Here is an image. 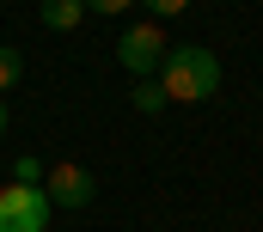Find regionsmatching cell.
I'll list each match as a JSON object with an SVG mask.
<instances>
[{
  "instance_id": "9c48e42d",
  "label": "cell",
  "mask_w": 263,
  "mask_h": 232,
  "mask_svg": "<svg viewBox=\"0 0 263 232\" xmlns=\"http://www.w3.org/2000/svg\"><path fill=\"white\" fill-rule=\"evenodd\" d=\"M184 6H190V0H147V12H153V18H178Z\"/></svg>"
},
{
  "instance_id": "3957f363",
  "label": "cell",
  "mask_w": 263,
  "mask_h": 232,
  "mask_svg": "<svg viewBox=\"0 0 263 232\" xmlns=\"http://www.w3.org/2000/svg\"><path fill=\"white\" fill-rule=\"evenodd\" d=\"M117 55L129 73H153L159 61H165V37H159V25H129L123 37H117Z\"/></svg>"
},
{
  "instance_id": "7a4b0ae2",
  "label": "cell",
  "mask_w": 263,
  "mask_h": 232,
  "mask_svg": "<svg viewBox=\"0 0 263 232\" xmlns=\"http://www.w3.org/2000/svg\"><path fill=\"white\" fill-rule=\"evenodd\" d=\"M49 226V196L37 183H6L0 189V232H43Z\"/></svg>"
},
{
  "instance_id": "277c9868",
  "label": "cell",
  "mask_w": 263,
  "mask_h": 232,
  "mask_svg": "<svg viewBox=\"0 0 263 232\" xmlns=\"http://www.w3.org/2000/svg\"><path fill=\"white\" fill-rule=\"evenodd\" d=\"M43 177H49V183H43L49 208H86V202L98 196V183H92L86 165H55V171H43Z\"/></svg>"
},
{
  "instance_id": "52a82bcc",
  "label": "cell",
  "mask_w": 263,
  "mask_h": 232,
  "mask_svg": "<svg viewBox=\"0 0 263 232\" xmlns=\"http://www.w3.org/2000/svg\"><path fill=\"white\" fill-rule=\"evenodd\" d=\"M12 183H37V189H43V159H37V153H18V165H12Z\"/></svg>"
},
{
  "instance_id": "8992f818",
  "label": "cell",
  "mask_w": 263,
  "mask_h": 232,
  "mask_svg": "<svg viewBox=\"0 0 263 232\" xmlns=\"http://www.w3.org/2000/svg\"><path fill=\"white\" fill-rule=\"evenodd\" d=\"M18 67H25L18 49H12V43H0V92H12V86H18Z\"/></svg>"
},
{
  "instance_id": "ba28073f",
  "label": "cell",
  "mask_w": 263,
  "mask_h": 232,
  "mask_svg": "<svg viewBox=\"0 0 263 232\" xmlns=\"http://www.w3.org/2000/svg\"><path fill=\"white\" fill-rule=\"evenodd\" d=\"M159 104H165V86H141L135 92V110H159Z\"/></svg>"
},
{
  "instance_id": "6da1fadb",
  "label": "cell",
  "mask_w": 263,
  "mask_h": 232,
  "mask_svg": "<svg viewBox=\"0 0 263 232\" xmlns=\"http://www.w3.org/2000/svg\"><path fill=\"white\" fill-rule=\"evenodd\" d=\"M220 92V61L202 43H184L165 55V104H208Z\"/></svg>"
},
{
  "instance_id": "30bf717a",
  "label": "cell",
  "mask_w": 263,
  "mask_h": 232,
  "mask_svg": "<svg viewBox=\"0 0 263 232\" xmlns=\"http://www.w3.org/2000/svg\"><path fill=\"white\" fill-rule=\"evenodd\" d=\"M135 0H86V12H104V18H117V12H129Z\"/></svg>"
},
{
  "instance_id": "8fae6325",
  "label": "cell",
  "mask_w": 263,
  "mask_h": 232,
  "mask_svg": "<svg viewBox=\"0 0 263 232\" xmlns=\"http://www.w3.org/2000/svg\"><path fill=\"white\" fill-rule=\"evenodd\" d=\"M0 134H6V104H0Z\"/></svg>"
},
{
  "instance_id": "5b68a950",
  "label": "cell",
  "mask_w": 263,
  "mask_h": 232,
  "mask_svg": "<svg viewBox=\"0 0 263 232\" xmlns=\"http://www.w3.org/2000/svg\"><path fill=\"white\" fill-rule=\"evenodd\" d=\"M86 18V0H43V25L49 31H73Z\"/></svg>"
}]
</instances>
